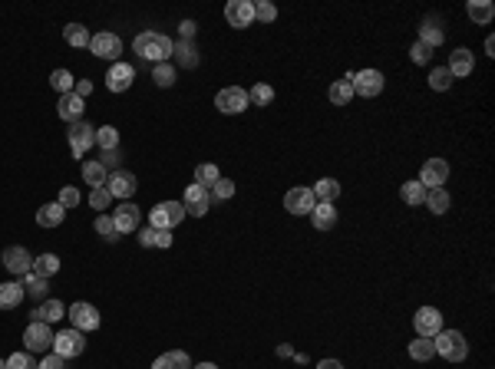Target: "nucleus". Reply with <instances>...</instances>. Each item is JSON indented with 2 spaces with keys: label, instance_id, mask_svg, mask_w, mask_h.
I'll return each mask as SVG.
<instances>
[{
  "label": "nucleus",
  "instance_id": "nucleus-46",
  "mask_svg": "<svg viewBox=\"0 0 495 369\" xmlns=\"http://www.w3.org/2000/svg\"><path fill=\"white\" fill-rule=\"evenodd\" d=\"M93 228H96V234H99V238H106V241H119V231H116V224H112V217H109V215H99Z\"/></svg>",
  "mask_w": 495,
  "mask_h": 369
},
{
  "label": "nucleus",
  "instance_id": "nucleus-57",
  "mask_svg": "<svg viewBox=\"0 0 495 369\" xmlns=\"http://www.w3.org/2000/svg\"><path fill=\"white\" fill-rule=\"evenodd\" d=\"M317 369H344V363H340V359H321Z\"/></svg>",
  "mask_w": 495,
  "mask_h": 369
},
{
  "label": "nucleus",
  "instance_id": "nucleus-47",
  "mask_svg": "<svg viewBox=\"0 0 495 369\" xmlns=\"http://www.w3.org/2000/svg\"><path fill=\"white\" fill-rule=\"evenodd\" d=\"M89 205L96 208V211H103V215H106V208L112 205V195H109L106 184H103V188H93V195H89Z\"/></svg>",
  "mask_w": 495,
  "mask_h": 369
},
{
  "label": "nucleus",
  "instance_id": "nucleus-50",
  "mask_svg": "<svg viewBox=\"0 0 495 369\" xmlns=\"http://www.w3.org/2000/svg\"><path fill=\"white\" fill-rule=\"evenodd\" d=\"M79 188H73V184H63V188H60V198H56V201H60V205L66 208V211H70V208H76L79 205Z\"/></svg>",
  "mask_w": 495,
  "mask_h": 369
},
{
  "label": "nucleus",
  "instance_id": "nucleus-3",
  "mask_svg": "<svg viewBox=\"0 0 495 369\" xmlns=\"http://www.w3.org/2000/svg\"><path fill=\"white\" fill-rule=\"evenodd\" d=\"M185 221V205L182 201H162L149 211V228H159V231H172L175 224Z\"/></svg>",
  "mask_w": 495,
  "mask_h": 369
},
{
  "label": "nucleus",
  "instance_id": "nucleus-38",
  "mask_svg": "<svg viewBox=\"0 0 495 369\" xmlns=\"http://www.w3.org/2000/svg\"><path fill=\"white\" fill-rule=\"evenodd\" d=\"M50 86H53L60 96H66V93H73L76 89V79H73L70 69H53V73H50Z\"/></svg>",
  "mask_w": 495,
  "mask_h": 369
},
{
  "label": "nucleus",
  "instance_id": "nucleus-21",
  "mask_svg": "<svg viewBox=\"0 0 495 369\" xmlns=\"http://www.w3.org/2000/svg\"><path fill=\"white\" fill-rule=\"evenodd\" d=\"M446 69L452 73V79H456V76H459V79L469 76V73L475 69V56H472V50H465V46L452 50V53H449V66H446Z\"/></svg>",
  "mask_w": 495,
  "mask_h": 369
},
{
  "label": "nucleus",
  "instance_id": "nucleus-15",
  "mask_svg": "<svg viewBox=\"0 0 495 369\" xmlns=\"http://www.w3.org/2000/svg\"><path fill=\"white\" fill-rule=\"evenodd\" d=\"M4 267L11 274H17V277H27V274H33V257L27 254V248H7L4 250Z\"/></svg>",
  "mask_w": 495,
  "mask_h": 369
},
{
  "label": "nucleus",
  "instance_id": "nucleus-44",
  "mask_svg": "<svg viewBox=\"0 0 495 369\" xmlns=\"http://www.w3.org/2000/svg\"><path fill=\"white\" fill-rule=\"evenodd\" d=\"M218 178H221V172H218V165H212V162H205L195 168V184H202V188H212Z\"/></svg>",
  "mask_w": 495,
  "mask_h": 369
},
{
  "label": "nucleus",
  "instance_id": "nucleus-58",
  "mask_svg": "<svg viewBox=\"0 0 495 369\" xmlns=\"http://www.w3.org/2000/svg\"><path fill=\"white\" fill-rule=\"evenodd\" d=\"M485 56H495V40H492V36L485 40Z\"/></svg>",
  "mask_w": 495,
  "mask_h": 369
},
{
  "label": "nucleus",
  "instance_id": "nucleus-28",
  "mask_svg": "<svg viewBox=\"0 0 495 369\" xmlns=\"http://www.w3.org/2000/svg\"><path fill=\"white\" fill-rule=\"evenodd\" d=\"M152 369H192V359H188V353H182V349H172V353H162V356L152 363Z\"/></svg>",
  "mask_w": 495,
  "mask_h": 369
},
{
  "label": "nucleus",
  "instance_id": "nucleus-16",
  "mask_svg": "<svg viewBox=\"0 0 495 369\" xmlns=\"http://www.w3.org/2000/svg\"><path fill=\"white\" fill-rule=\"evenodd\" d=\"M314 192L311 188H291L288 195H284V211H291V215H311L314 211Z\"/></svg>",
  "mask_w": 495,
  "mask_h": 369
},
{
  "label": "nucleus",
  "instance_id": "nucleus-5",
  "mask_svg": "<svg viewBox=\"0 0 495 369\" xmlns=\"http://www.w3.org/2000/svg\"><path fill=\"white\" fill-rule=\"evenodd\" d=\"M86 349V340H83V333L76 330V326H70V330H60L53 337V353L56 356H63V359H73L79 356Z\"/></svg>",
  "mask_w": 495,
  "mask_h": 369
},
{
  "label": "nucleus",
  "instance_id": "nucleus-10",
  "mask_svg": "<svg viewBox=\"0 0 495 369\" xmlns=\"http://www.w3.org/2000/svg\"><path fill=\"white\" fill-rule=\"evenodd\" d=\"M416 182H420L423 188H442V184L449 182V162H446V159H426Z\"/></svg>",
  "mask_w": 495,
  "mask_h": 369
},
{
  "label": "nucleus",
  "instance_id": "nucleus-35",
  "mask_svg": "<svg viewBox=\"0 0 495 369\" xmlns=\"http://www.w3.org/2000/svg\"><path fill=\"white\" fill-rule=\"evenodd\" d=\"M56 271H60V257H56V254H40V257H33V274H37V277L50 281Z\"/></svg>",
  "mask_w": 495,
  "mask_h": 369
},
{
  "label": "nucleus",
  "instance_id": "nucleus-12",
  "mask_svg": "<svg viewBox=\"0 0 495 369\" xmlns=\"http://www.w3.org/2000/svg\"><path fill=\"white\" fill-rule=\"evenodd\" d=\"M413 326H416V337H436L442 330V314L436 307H420L416 314H413Z\"/></svg>",
  "mask_w": 495,
  "mask_h": 369
},
{
  "label": "nucleus",
  "instance_id": "nucleus-8",
  "mask_svg": "<svg viewBox=\"0 0 495 369\" xmlns=\"http://www.w3.org/2000/svg\"><path fill=\"white\" fill-rule=\"evenodd\" d=\"M89 53L99 56V60H109V63H119V53H122V40H119L116 33H96L93 40H89Z\"/></svg>",
  "mask_w": 495,
  "mask_h": 369
},
{
  "label": "nucleus",
  "instance_id": "nucleus-53",
  "mask_svg": "<svg viewBox=\"0 0 495 369\" xmlns=\"http://www.w3.org/2000/svg\"><path fill=\"white\" fill-rule=\"evenodd\" d=\"M63 363H66L63 356H56V353H50V356H46L44 363H40V369H63Z\"/></svg>",
  "mask_w": 495,
  "mask_h": 369
},
{
  "label": "nucleus",
  "instance_id": "nucleus-11",
  "mask_svg": "<svg viewBox=\"0 0 495 369\" xmlns=\"http://www.w3.org/2000/svg\"><path fill=\"white\" fill-rule=\"evenodd\" d=\"M225 20L235 30H245L255 23V4L251 0H228L225 4Z\"/></svg>",
  "mask_w": 495,
  "mask_h": 369
},
{
  "label": "nucleus",
  "instance_id": "nucleus-19",
  "mask_svg": "<svg viewBox=\"0 0 495 369\" xmlns=\"http://www.w3.org/2000/svg\"><path fill=\"white\" fill-rule=\"evenodd\" d=\"M109 217H112V224H116L119 234H132V231L139 228V208L132 205V201H122Z\"/></svg>",
  "mask_w": 495,
  "mask_h": 369
},
{
  "label": "nucleus",
  "instance_id": "nucleus-49",
  "mask_svg": "<svg viewBox=\"0 0 495 369\" xmlns=\"http://www.w3.org/2000/svg\"><path fill=\"white\" fill-rule=\"evenodd\" d=\"M409 60H413V63H430V60H432V46H426V43H423V40H416V43H413V46H409Z\"/></svg>",
  "mask_w": 495,
  "mask_h": 369
},
{
  "label": "nucleus",
  "instance_id": "nucleus-61",
  "mask_svg": "<svg viewBox=\"0 0 495 369\" xmlns=\"http://www.w3.org/2000/svg\"><path fill=\"white\" fill-rule=\"evenodd\" d=\"M0 264H4V254H0Z\"/></svg>",
  "mask_w": 495,
  "mask_h": 369
},
{
  "label": "nucleus",
  "instance_id": "nucleus-40",
  "mask_svg": "<svg viewBox=\"0 0 495 369\" xmlns=\"http://www.w3.org/2000/svg\"><path fill=\"white\" fill-rule=\"evenodd\" d=\"M23 293L44 304L46 300V281L44 277H37V274H27V277H23Z\"/></svg>",
  "mask_w": 495,
  "mask_h": 369
},
{
  "label": "nucleus",
  "instance_id": "nucleus-33",
  "mask_svg": "<svg viewBox=\"0 0 495 369\" xmlns=\"http://www.w3.org/2000/svg\"><path fill=\"white\" fill-rule=\"evenodd\" d=\"M420 40L426 46H432V50L442 43V27H439V20H436V17H426V20L420 23Z\"/></svg>",
  "mask_w": 495,
  "mask_h": 369
},
{
  "label": "nucleus",
  "instance_id": "nucleus-36",
  "mask_svg": "<svg viewBox=\"0 0 495 369\" xmlns=\"http://www.w3.org/2000/svg\"><path fill=\"white\" fill-rule=\"evenodd\" d=\"M409 356L416 359V363H430L432 356H436V347H432L430 337H416L413 343H409Z\"/></svg>",
  "mask_w": 495,
  "mask_h": 369
},
{
  "label": "nucleus",
  "instance_id": "nucleus-39",
  "mask_svg": "<svg viewBox=\"0 0 495 369\" xmlns=\"http://www.w3.org/2000/svg\"><path fill=\"white\" fill-rule=\"evenodd\" d=\"M248 102L251 106H271L274 102V89L268 83H255V86L248 89Z\"/></svg>",
  "mask_w": 495,
  "mask_h": 369
},
{
  "label": "nucleus",
  "instance_id": "nucleus-26",
  "mask_svg": "<svg viewBox=\"0 0 495 369\" xmlns=\"http://www.w3.org/2000/svg\"><path fill=\"white\" fill-rule=\"evenodd\" d=\"M465 13H469V20L472 23H492L495 4L492 0H469V4H465Z\"/></svg>",
  "mask_w": 495,
  "mask_h": 369
},
{
  "label": "nucleus",
  "instance_id": "nucleus-4",
  "mask_svg": "<svg viewBox=\"0 0 495 369\" xmlns=\"http://www.w3.org/2000/svg\"><path fill=\"white\" fill-rule=\"evenodd\" d=\"M66 139H70V149H73V159H83V155H86L93 145H96V126H89L86 119L70 122Z\"/></svg>",
  "mask_w": 495,
  "mask_h": 369
},
{
  "label": "nucleus",
  "instance_id": "nucleus-27",
  "mask_svg": "<svg viewBox=\"0 0 495 369\" xmlns=\"http://www.w3.org/2000/svg\"><path fill=\"white\" fill-rule=\"evenodd\" d=\"M311 192H314V201H327V205H334L337 198H340V182H337V178H321Z\"/></svg>",
  "mask_w": 495,
  "mask_h": 369
},
{
  "label": "nucleus",
  "instance_id": "nucleus-23",
  "mask_svg": "<svg viewBox=\"0 0 495 369\" xmlns=\"http://www.w3.org/2000/svg\"><path fill=\"white\" fill-rule=\"evenodd\" d=\"M311 221H314V228L317 231H330L337 224V208L327 205V201H317L314 211H311Z\"/></svg>",
  "mask_w": 495,
  "mask_h": 369
},
{
  "label": "nucleus",
  "instance_id": "nucleus-29",
  "mask_svg": "<svg viewBox=\"0 0 495 369\" xmlns=\"http://www.w3.org/2000/svg\"><path fill=\"white\" fill-rule=\"evenodd\" d=\"M423 201H426V208H430L432 215H446L452 205V198L446 188H426V198H423Z\"/></svg>",
  "mask_w": 495,
  "mask_h": 369
},
{
  "label": "nucleus",
  "instance_id": "nucleus-2",
  "mask_svg": "<svg viewBox=\"0 0 495 369\" xmlns=\"http://www.w3.org/2000/svg\"><path fill=\"white\" fill-rule=\"evenodd\" d=\"M432 347H436V356L449 359V363H463L469 356V343L459 330H439L436 337H432Z\"/></svg>",
  "mask_w": 495,
  "mask_h": 369
},
{
  "label": "nucleus",
  "instance_id": "nucleus-18",
  "mask_svg": "<svg viewBox=\"0 0 495 369\" xmlns=\"http://www.w3.org/2000/svg\"><path fill=\"white\" fill-rule=\"evenodd\" d=\"M132 79H136V69L129 63H112L106 73V89L109 93H126L132 86Z\"/></svg>",
  "mask_w": 495,
  "mask_h": 369
},
{
  "label": "nucleus",
  "instance_id": "nucleus-32",
  "mask_svg": "<svg viewBox=\"0 0 495 369\" xmlns=\"http://www.w3.org/2000/svg\"><path fill=\"white\" fill-rule=\"evenodd\" d=\"M63 40L70 46H76V50H83V46H89L93 36H89V30L83 27V23H66V27H63Z\"/></svg>",
  "mask_w": 495,
  "mask_h": 369
},
{
  "label": "nucleus",
  "instance_id": "nucleus-14",
  "mask_svg": "<svg viewBox=\"0 0 495 369\" xmlns=\"http://www.w3.org/2000/svg\"><path fill=\"white\" fill-rule=\"evenodd\" d=\"M182 205L192 217H205L208 215V208H212V195H208V188H202V184H188V188H185Z\"/></svg>",
  "mask_w": 495,
  "mask_h": 369
},
{
  "label": "nucleus",
  "instance_id": "nucleus-54",
  "mask_svg": "<svg viewBox=\"0 0 495 369\" xmlns=\"http://www.w3.org/2000/svg\"><path fill=\"white\" fill-rule=\"evenodd\" d=\"M112 168V172H116L119 168V149H112V152H103V168Z\"/></svg>",
  "mask_w": 495,
  "mask_h": 369
},
{
  "label": "nucleus",
  "instance_id": "nucleus-59",
  "mask_svg": "<svg viewBox=\"0 0 495 369\" xmlns=\"http://www.w3.org/2000/svg\"><path fill=\"white\" fill-rule=\"evenodd\" d=\"M192 369H218L215 363H198V366H192Z\"/></svg>",
  "mask_w": 495,
  "mask_h": 369
},
{
  "label": "nucleus",
  "instance_id": "nucleus-25",
  "mask_svg": "<svg viewBox=\"0 0 495 369\" xmlns=\"http://www.w3.org/2000/svg\"><path fill=\"white\" fill-rule=\"evenodd\" d=\"M23 283L11 281V283H0V310H13V307L23 304Z\"/></svg>",
  "mask_w": 495,
  "mask_h": 369
},
{
  "label": "nucleus",
  "instance_id": "nucleus-31",
  "mask_svg": "<svg viewBox=\"0 0 495 369\" xmlns=\"http://www.w3.org/2000/svg\"><path fill=\"white\" fill-rule=\"evenodd\" d=\"M142 248H172V231H159V228H142L139 234Z\"/></svg>",
  "mask_w": 495,
  "mask_h": 369
},
{
  "label": "nucleus",
  "instance_id": "nucleus-55",
  "mask_svg": "<svg viewBox=\"0 0 495 369\" xmlns=\"http://www.w3.org/2000/svg\"><path fill=\"white\" fill-rule=\"evenodd\" d=\"M179 33H182V40H192V36H195V20H182V23H179Z\"/></svg>",
  "mask_w": 495,
  "mask_h": 369
},
{
  "label": "nucleus",
  "instance_id": "nucleus-37",
  "mask_svg": "<svg viewBox=\"0 0 495 369\" xmlns=\"http://www.w3.org/2000/svg\"><path fill=\"white\" fill-rule=\"evenodd\" d=\"M327 96H330V102H334V106H347V102L354 99V86H350L347 79H337V83H330Z\"/></svg>",
  "mask_w": 495,
  "mask_h": 369
},
{
  "label": "nucleus",
  "instance_id": "nucleus-45",
  "mask_svg": "<svg viewBox=\"0 0 495 369\" xmlns=\"http://www.w3.org/2000/svg\"><path fill=\"white\" fill-rule=\"evenodd\" d=\"M430 86L436 89V93H446V89L452 86V73L446 69V66H436V69L430 73Z\"/></svg>",
  "mask_w": 495,
  "mask_h": 369
},
{
  "label": "nucleus",
  "instance_id": "nucleus-1",
  "mask_svg": "<svg viewBox=\"0 0 495 369\" xmlns=\"http://www.w3.org/2000/svg\"><path fill=\"white\" fill-rule=\"evenodd\" d=\"M172 40L159 30H142L136 40H132V50L142 56V60H149V63H169V56H172Z\"/></svg>",
  "mask_w": 495,
  "mask_h": 369
},
{
  "label": "nucleus",
  "instance_id": "nucleus-48",
  "mask_svg": "<svg viewBox=\"0 0 495 369\" xmlns=\"http://www.w3.org/2000/svg\"><path fill=\"white\" fill-rule=\"evenodd\" d=\"M274 17H278V7H274L271 0H258V4H255V20L271 23Z\"/></svg>",
  "mask_w": 495,
  "mask_h": 369
},
{
  "label": "nucleus",
  "instance_id": "nucleus-60",
  "mask_svg": "<svg viewBox=\"0 0 495 369\" xmlns=\"http://www.w3.org/2000/svg\"><path fill=\"white\" fill-rule=\"evenodd\" d=\"M0 369H7V363H4V359H0Z\"/></svg>",
  "mask_w": 495,
  "mask_h": 369
},
{
  "label": "nucleus",
  "instance_id": "nucleus-43",
  "mask_svg": "<svg viewBox=\"0 0 495 369\" xmlns=\"http://www.w3.org/2000/svg\"><path fill=\"white\" fill-rule=\"evenodd\" d=\"M152 79H155V86L159 89H169L175 83V66L172 63H155L152 66Z\"/></svg>",
  "mask_w": 495,
  "mask_h": 369
},
{
  "label": "nucleus",
  "instance_id": "nucleus-34",
  "mask_svg": "<svg viewBox=\"0 0 495 369\" xmlns=\"http://www.w3.org/2000/svg\"><path fill=\"white\" fill-rule=\"evenodd\" d=\"M399 198H403V205L416 208V205H423V198H426V188H423L416 178H413V182H403V184H399Z\"/></svg>",
  "mask_w": 495,
  "mask_h": 369
},
{
  "label": "nucleus",
  "instance_id": "nucleus-41",
  "mask_svg": "<svg viewBox=\"0 0 495 369\" xmlns=\"http://www.w3.org/2000/svg\"><path fill=\"white\" fill-rule=\"evenodd\" d=\"M83 182L93 184V188H103V184H106V168H103V162H83Z\"/></svg>",
  "mask_w": 495,
  "mask_h": 369
},
{
  "label": "nucleus",
  "instance_id": "nucleus-17",
  "mask_svg": "<svg viewBox=\"0 0 495 369\" xmlns=\"http://www.w3.org/2000/svg\"><path fill=\"white\" fill-rule=\"evenodd\" d=\"M106 188H109V195H112V198H132V192H136L139 184H136V175H132V172L116 168V172L106 178Z\"/></svg>",
  "mask_w": 495,
  "mask_h": 369
},
{
  "label": "nucleus",
  "instance_id": "nucleus-24",
  "mask_svg": "<svg viewBox=\"0 0 495 369\" xmlns=\"http://www.w3.org/2000/svg\"><path fill=\"white\" fill-rule=\"evenodd\" d=\"M30 316L37 320V323H56V320H63L66 316V307L60 304V300H44Z\"/></svg>",
  "mask_w": 495,
  "mask_h": 369
},
{
  "label": "nucleus",
  "instance_id": "nucleus-56",
  "mask_svg": "<svg viewBox=\"0 0 495 369\" xmlns=\"http://www.w3.org/2000/svg\"><path fill=\"white\" fill-rule=\"evenodd\" d=\"M73 93H76V96H89V93H93V83H89V79H79Z\"/></svg>",
  "mask_w": 495,
  "mask_h": 369
},
{
  "label": "nucleus",
  "instance_id": "nucleus-42",
  "mask_svg": "<svg viewBox=\"0 0 495 369\" xmlns=\"http://www.w3.org/2000/svg\"><path fill=\"white\" fill-rule=\"evenodd\" d=\"M96 145L103 149V152L119 149V129L116 126H103V129H96Z\"/></svg>",
  "mask_w": 495,
  "mask_h": 369
},
{
  "label": "nucleus",
  "instance_id": "nucleus-13",
  "mask_svg": "<svg viewBox=\"0 0 495 369\" xmlns=\"http://www.w3.org/2000/svg\"><path fill=\"white\" fill-rule=\"evenodd\" d=\"M66 316L73 320V326L79 330V333H86V330H99V310L93 304H73L70 310H66Z\"/></svg>",
  "mask_w": 495,
  "mask_h": 369
},
{
  "label": "nucleus",
  "instance_id": "nucleus-30",
  "mask_svg": "<svg viewBox=\"0 0 495 369\" xmlns=\"http://www.w3.org/2000/svg\"><path fill=\"white\" fill-rule=\"evenodd\" d=\"M172 56L179 60V66H185V69H195V66H198V50H195L192 40H179V43L172 46Z\"/></svg>",
  "mask_w": 495,
  "mask_h": 369
},
{
  "label": "nucleus",
  "instance_id": "nucleus-7",
  "mask_svg": "<svg viewBox=\"0 0 495 369\" xmlns=\"http://www.w3.org/2000/svg\"><path fill=\"white\" fill-rule=\"evenodd\" d=\"M215 106H218V112H225V116H238V112H245V109L251 106V102H248V89L225 86L215 96Z\"/></svg>",
  "mask_w": 495,
  "mask_h": 369
},
{
  "label": "nucleus",
  "instance_id": "nucleus-52",
  "mask_svg": "<svg viewBox=\"0 0 495 369\" xmlns=\"http://www.w3.org/2000/svg\"><path fill=\"white\" fill-rule=\"evenodd\" d=\"M212 195L221 198V201H228V198L235 195V182H231V178H218V182L212 184Z\"/></svg>",
  "mask_w": 495,
  "mask_h": 369
},
{
  "label": "nucleus",
  "instance_id": "nucleus-9",
  "mask_svg": "<svg viewBox=\"0 0 495 369\" xmlns=\"http://www.w3.org/2000/svg\"><path fill=\"white\" fill-rule=\"evenodd\" d=\"M350 86H354L356 96H364V99L380 96L383 93V73L380 69H360V73L350 76Z\"/></svg>",
  "mask_w": 495,
  "mask_h": 369
},
{
  "label": "nucleus",
  "instance_id": "nucleus-51",
  "mask_svg": "<svg viewBox=\"0 0 495 369\" xmlns=\"http://www.w3.org/2000/svg\"><path fill=\"white\" fill-rule=\"evenodd\" d=\"M7 369H40V363H33L30 353H13L11 359H4Z\"/></svg>",
  "mask_w": 495,
  "mask_h": 369
},
{
  "label": "nucleus",
  "instance_id": "nucleus-6",
  "mask_svg": "<svg viewBox=\"0 0 495 369\" xmlns=\"http://www.w3.org/2000/svg\"><path fill=\"white\" fill-rule=\"evenodd\" d=\"M53 330H50V323H37V320H30L27 323V330H23V343H27V353H44V349L53 347Z\"/></svg>",
  "mask_w": 495,
  "mask_h": 369
},
{
  "label": "nucleus",
  "instance_id": "nucleus-22",
  "mask_svg": "<svg viewBox=\"0 0 495 369\" xmlns=\"http://www.w3.org/2000/svg\"><path fill=\"white\" fill-rule=\"evenodd\" d=\"M66 217V208L60 205V201H46V205H40V211H37V224L40 228H60Z\"/></svg>",
  "mask_w": 495,
  "mask_h": 369
},
{
  "label": "nucleus",
  "instance_id": "nucleus-20",
  "mask_svg": "<svg viewBox=\"0 0 495 369\" xmlns=\"http://www.w3.org/2000/svg\"><path fill=\"white\" fill-rule=\"evenodd\" d=\"M83 109H86L83 96L66 93V96H60V102H56V116H60L63 122H79V119H83Z\"/></svg>",
  "mask_w": 495,
  "mask_h": 369
}]
</instances>
